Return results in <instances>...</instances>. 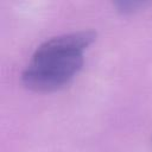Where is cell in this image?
Returning <instances> with one entry per match:
<instances>
[{
  "label": "cell",
  "mask_w": 152,
  "mask_h": 152,
  "mask_svg": "<svg viewBox=\"0 0 152 152\" xmlns=\"http://www.w3.org/2000/svg\"><path fill=\"white\" fill-rule=\"evenodd\" d=\"M115 7L122 12V13H129V12H134L138 11L140 8H144L145 6L148 5V2L146 1H132V0H121V1H116L114 2Z\"/></svg>",
  "instance_id": "2"
},
{
  "label": "cell",
  "mask_w": 152,
  "mask_h": 152,
  "mask_svg": "<svg viewBox=\"0 0 152 152\" xmlns=\"http://www.w3.org/2000/svg\"><path fill=\"white\" fill-rule=\"evenodd\" d=\"M95 38V31L81 30L43 42L21 74L23 83L39 91L61 88L81 69L82 52Z\"/></svg>",
  "instance_id": "1"
}]
</instances>
